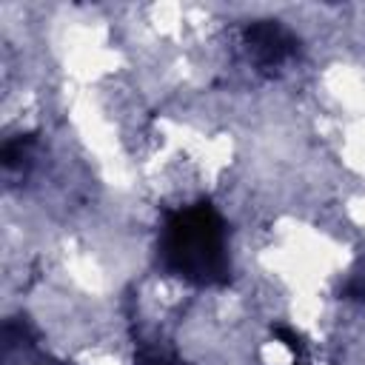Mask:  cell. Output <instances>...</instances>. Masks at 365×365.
<instances>
[{
  "mask_svg": "<svg viewBox=\"0 0 365 365\" xmlns=\"http://www.w3.org/2000/svg\"><path fill=\"white\" fill-rule=\"evenodd\" d=\"M163 257L171 271L194 282H220L225 277L222 220L211 205H191L165 225Z\"/></svg>",
  "mask_w": 365,
  "mask_h": 365,
  "instance_id": "1",
  "label": "cell"
},
{
  "mask_svg": "<svg viewBox=\"0 0 365 365\" xmlns=\"http://www.w3.org/2000/svg\"><path fill=\"white\" fill-rule=\"evenodd\" d=\"M248 43L259 63H279L291 51V37L277 23H254L248 29Z\"/></svg>",
  "mask_w": 365,
  "mask_h": 365,
  "instance_id": "2",
  "label": "cell"
}]
</instances>
